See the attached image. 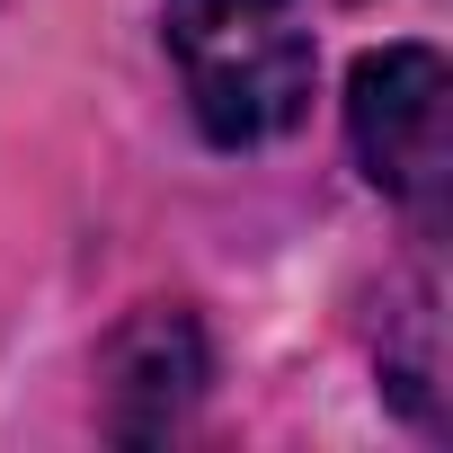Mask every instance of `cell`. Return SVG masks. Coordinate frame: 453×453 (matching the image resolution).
Instances as JSON below:
<instances>
[{"instance_id": "1", "label": "cell", "mask_w": 453, "mask_h": 453, "mask_svg": "<svg viewBox=\"0 0 453 453\" xmlns=\"http://www.w3.org/2000/svg\"><path fill=\"white\" fill-rule=\"evenodd\" d=\"M160 45L178 63L187 116L213 151H258L311 107L303 0H160Z\"/></svg>"}, {"instance_id": "2", "label": "cell", "mask_w": 453, "mask_h": 453, "mask_svg": "<svg viewBox=\"0 0 453 453\" xmlns=\"http://www.w3.org/2000/svg\"><path fill=\"white\" fill-rule=\"evenodd\" d=\"M444 107H453V81H444L435 45H382V54H365L347 72V142H356L365 178L400 213H418L426 232L444 222V196H453Z\"/></svg>"}, {"instance_id": "3", "label": "cell", "mask_w": 453, "mask_h": 453, "mask_svg": "<svg viewBox=\"0 0 453 453\" xmlns=\"http://www.w3.org/2000/svg\"><path fill=\"white\" fill-rule=\"evenodd\" d=\"M107 435L125 444H151L169 426H187V409L204 400L213 382V347L196 329L187 303H142L116 338H107Z\"/></svg>"}]
</instances>
